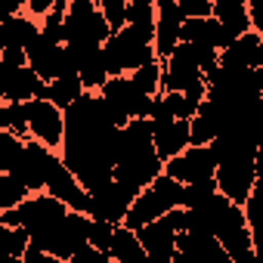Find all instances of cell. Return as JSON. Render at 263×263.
<instances>
[{"mask_svg":"<svg viewBox=\"0 0 263 263\" xmlns=\"http://www.w3.org/2000/svg\"><path fill=\"white\" fill-rule=\"evenodd\" d=\"M164 171V158L155 146V130L152 118H130L118 130V146H115V180L134 186L143 192L158 174Z\"/></svg>","mask_w":263,"mask_h":263,"instance_id":"6da1fadb","label":"cell"},{"mask_svg":"<svg viewBox=\"0 0 263 263\" xmlns=\"http://www.w3.org/2000/svg\"><path fill=\"white\" fill-rule=\"evenodd\" d=\"M102 53H105V68H108V74L137 71L140 65L158 59L155 41H146L140 31H134L130 25L121 28V31H111V37L102 44Z\"/></svg>","mask_w":263,"mask_h":263,"instance_id":"7a4b0ae2","label":"cell"},{"mask_svg":"<svg viewBox=\"0 0 263 263\" xmlns=\"http://www.w3.org/2000/svg\"><path fill=\"white\" fill-rule=\"evenodd\" d=\"M140 192L134 189V186H127V183H121V180H108L102 189H96V192H90V201H87V214L93 217V220H108V223H124V217H127V211H130V204H134V198H137Z\"/></svg>","mask_w":263,"mask_h":263,"instance_id":"3957f363","label":"cell"},{"mask_svg":"<svg viewBox=\"0 0 263 263\" xmlns=\"http://www.w3.org/2000/svg\"><path fill=\"white\" fill-rule=\"evenodd\" d=\"M204 81H208V74H204V68H201V62H198L195 47L186 44V41H180L177 50L164 59V90H180V93H186L189 87L204 84Z\"/></svg>","mask_w":263,"mask_h":263,"instance_id":"277c9868","label":"cell"},{"mask_svg":"<svg viewBox=\"0 0 263 263\" xmlns=\"http://www.w3.org/2000/svg\"><path fill=\"white\" fill-rule=\"evenodd\" d=\"M28 130H31V137L47 143L50 149L62 146L65 140V111L53 102V99H28Z\"/></svg>","mask_w":263,"mask_h":263,"instance_id":"5b68a950","label":"cell"},{"mask_svg":"<svg viewBox=\"0 0 263 263\" xmlns=\"http://www.w3.org/2000/svg\"><path fill=\"white\" fill-rule=\"evenodd\" d=\"M257 155H235L217 164V186L220 192H226L232 201L245 204L248 195L254 192V180H257V167H254Z\"/></svg>","mask_w":263,"mask_h":263,"instance_id":"8992f818","label":"cell"},{"mask_svg":"<svg viewBox=\"0 0 263 263\" xmlns=\"http://www.w3.org/2000/svg\"><path fill=\"white\" fill-rule=\"evenodd\" d=\"M164 171L171 177H177L180 183L208 180V177H217V155L211 146H186L180 155L164 161Z\"/></svg>","mask_w":263,"mask_h":263,"instance_id":"52a82bcc","label":"cell"},{"mask_svg":"<svg viewBox=\"0 0 263 263\" xmlns=\"http://www.w3.org/2000/svg\"><path fill=\"white\" fill-rule=\"evenodd\" d=\"M152 130H155V146H158V155L164 161H171L174 155H180L186 146H192V127L189 121L183 118H171L164 111L155 108L152 115Z\"/></svg>","mask_w":263,"mask_h":263,"instance_id":"ba28073f","label":"cell"},{"mask_svg":"<svg viewBox=\"0 0 263 263\" xmlns=\"http://www.w3.org/2000/svg\"><path fill=\"white\" fill-rule=\"evenodd\" d=\"M50 158H53V149H50L47 143L28 140L22 158H19L16 167L7 171V174H16L31 192H44V189H47V167H50Z\"/></svg>","mask_w":263,"mask_h":263,"instance_id":"9c48e42d","label":"cell"},{"mask_svg":"<svg viewBox=\"0 0 263 263\" xmlns=\"http://www.w3.org/2000/svg\"><path fill=\"white\" fill-rule=\"evenodd\" d=\"M137 235H140V241H143L149 260H155V263H171V260L177 257V226H174L167 217H158V220L140 226Z\"/></svg>","mask_w":263,"mask_h":263,"instance_id":"30bf717a","label":"cell"},{"mask_svg":"<svg viewBox=\"0 0 263 263\" xmlns=\"http://www.w3.org/2000/svg\"><path fill=\"white\" fill-rule=\"evenodd\" d=\"M44 78L31 68V65H19V68H0V96L10 102H28L44 90Z\"/></svg>","mask_w":263,"mask_h":263,"instance_id":"8fae6325","label":"cell"},{"mask_svg":"<svg viewBox=\"0 0 263 263\" xmlns=\"http://www.w3.org/2000/svg\"><path fill=\"white\" fill-rule=\"evenodd\" d=\"M183 10H180V0L177 4H161L158 7V28H155V50H158V59L164 62L177 44H180V34H183Z\"/></svg>","mask_w":263,"mask_h":263,"instance_id":"7c38bea8","label":"cell"},{"mask_svg":"<svg viewBox=\"0 0 263 263\" xmlns=\"http://www.w3.org/2000/svg\"><path fill=\"white\" fill-rule=\"evenodd\" d=\"M28 65L44 78V81H53L62 74L65 68V44H56V41H47L41 34V41L28 50Z\"/></svg>","mask_w":263,"mask_h":263,"instance_id":"4fadbf2b","label":"cell"},{"mask_svg":"<svg viewBox=\"0 0 263 263\" xmlns=\"http://www.w3.org/2000/svg\"><path fill=\"white\" fill-rule=\"evenodd\" d=\"M41 25L31 22L28 16H13V19H4V28H0V47H10V50H31L37 41H41Z\"/></svg>","mask_w":263,"mask_h":263,"instance_id":"5bb4252c","label":"cell"},{"mask_svg":"<svg viewBox=\"0 0 263 263\" xmlns=\"http://www.w3.org/2000/svg\"><path fill=\"white\" fill-rule=\"evenodd\" d=\"M214 19L229 31V37H241L251 28V10L248 0H214Z\"/></svg>","mask_w":263,"mask_h":263,"instance_id":"9a60e30c","label":"cell"},{"mask_svg":"<svg viewBox=\"0 0 263 263\" xmlns=\"http://www.w3.org/2000/svg\"><path fill=\"white\" fill-rule=\"evenodd\" d=\"M189 127H192V146H211L220 134V108L211 99H204L192 115Z\"/></svg>","mask_w":263,"mask_h":263,"instance_id":"2e32d148","label":"cell"},{"mask_svg":"<svg viewBox=\"0 0 263 263\" xmlns=\"http://www.w3.org/2000/svg\"><path fill=\"white\" fill-rule=\"evenodd\" d=\"M146 248L137 235V229H130L127 223H118L115 226V241H111V260L118 263H137V260H146Z\"/></svg>","mask_w":263,"mask_h":263,"instance_id":"e0dca14e","label":"cell"},{"mask_svg":"<svg viewBox=\"0 0 263 263\" xmlns=\"http://www.w3.org/2000/svg\"><path fill=\"white\" fill-rule=\"evenodd\" d=\"M0 130H13V134H19L25 140L31 134L28 130V105L4 99V105H0Z\"/></svg>","mask_w":263,"mask_h":263,"instance_id":"ac0fdd59","label":"cell"},{"mask_svg":"<svg viewBox=\"0 0 263 263\" xmlns=\"http://www.w3.org/2000/svg\"><path fill=\"white\" fill-rule=\"evenodd\" d=\"M130 78L137 81V87H140V90H146V93L158 96V93L164 90V62H161V59H152V62L140 65Z\"/></svg>","mask_w":263,"mask_h":263,"instance_id":"d6986e66","label":"cell"},{"mask_svg":"<svg viewBox=\"0 0 263 263\" xmlns=\"http://www.w3.org/2000/svg\"><path fill=\"white\" fill-rule=\"evenodd\" d=\"M25 143L28 140H22L19 134H13V130H0V174L16 167V161L25 152Z\"/></svg>","mask_w":263,"mask_h":263,"instance_id":"ffe728a7","label":"cell"},{"mask_svg":"<svg viewBox=\"0 0 263 263\" xmlns=\"http://www.w3.org/2000/svg\"><path fill=\"white\" fill-rule=\"evenodd\" d=\"M28 195H31V189L16 174H0V211H10V208L22 204Z\"/></svg>","mask_w":263,"mask_h":263,"instance_id":"44dd1931","label":"cell"},{"mask_svg":"<svg viewBox=\"0 0 263 263\" xmlns=\"http://www.w3.org/2000/svg\"><path fill=\"white\" fill-rule=\"evenodd\" d=\"M0 241H4V248H7V254H10V257L22 260V254H25V251H28V245H31V235H28V229H25V226L0 223Z\"/></svg>","mask_w":263,"mask_h":263,"instance_id":"7402d4cb","label":"cell"},{"mask_svg":"<svg viewBox=\"0 0 263 263\" xmlns=\"http://www.w3.org/2000/svg\"><path fill=\"white\" fill-rule=\"evenodd\" d=\"M214 192H220V186H217V177H208V180L186 183V186H183V208H195V204L208 201Z\"/></svg>","mask_w":263,"mask_h":263,"instance_id":"603a6c76","label":"cell"},{"mask_svg":"<svg viewBox=\"0 0 263 263\" xmlns=\"http://www.w3.org/2000/svg\"><path fill=\"white\" fill-rule=\"evenodd\" d=\"M99 10L105 13L111 31L127 28V19H130V0H99Z\"/></svg>","mask_w":263,"mask_h":263,"instance_id":"cb8c5ba5","label":"cell"},{"mask_svg":"<svg viewBox=\"0 0 263 263\" xmlns=\"http://www.w3.org/2000/svg\"><path fill=\"white\" fill-rule=\"evenodd\" d=\"M180 10L186 19L195 16H214V0H180Z\"/></svg>","mask_w":263,"mask_h":263,"instance_id":"d4e9b609","label":"cell"},{"mask_svg":"<svg viewBox=\"0 0 263 263\" xmlns=\"http://www.w3.org/2000/svg\"><path fill=\"white\" fill-rule=\"evenodd\" d=\"M28 10L34 16H47L53 10H68V0H28Z\"/></svg>","mask_w":263,"mask_h":263,"instance_id":"484cf974","label":"cell"},{"mask_svg":"<svg viewBox=\"0 0 263 263\" xmlns=\"http://www.w3.org/2000/svg\"><path fill=\"white\" fill-rule=\"evenodd\" d=\"M248 10H251V25H254V31L263 37V0H248Z\"/></svg>","mask_w":263,"mask_h":263,"instance_id":"4316f807","label":"cell"},{"mask_svg":"<svg viewBox=\"0 0 263 263\" xmlns=\"http://www.w3.org/2000/svg\"><path fill=\"white\" fill-rule=\"evenodd\" d=\"M22 7H28V0H0V19H13V16H19Z\"/></svg>","mask_w":263,"mask_h":263,"instance_id":"83f0119b","label":"cell"},{"mask_svg":"<svg viewBox=\"0 0 263 263\" xmlns=\"http://www.w3.org/2000/svg\"><path fill=\"white\" fill-rule=\"evenodd\" d=\"M251 235H254V254H257V263H263V226H254Z\"/></svg>","mask_w":263,"mask_h":263,"instance_id":"f1b7e54d","label":"cell"},{"mask_svg":"<svg viewBox=\"0 0 263 263\" xmlns=\"http://www.w3.org/2000/svg\"><path fill=\"white\" fill-rule=\"evenodd\" d=\"M84 4H99V0H84Z\"/></svg>","mask_w":263,"mask_h":263,"instance_id":"f546056e","label":"cell"}]
</instances>
